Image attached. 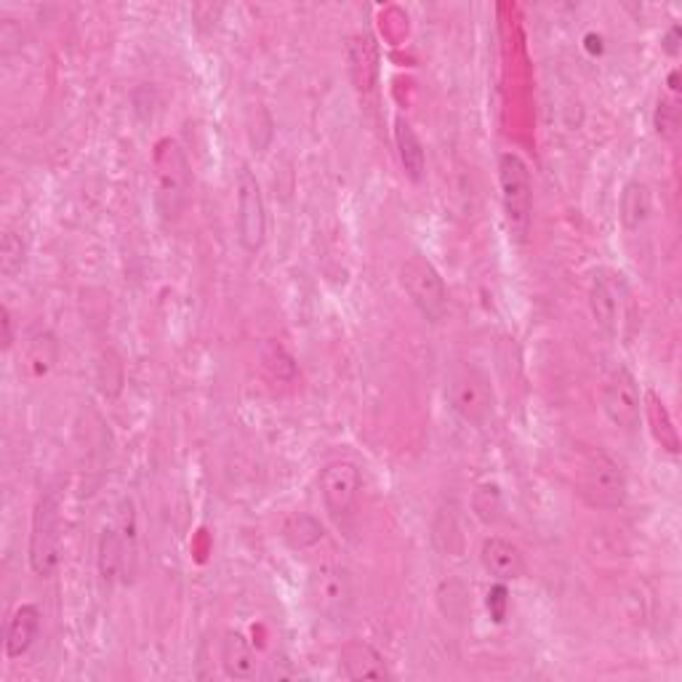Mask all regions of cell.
Masks as SVG:
<instances>
[{"mask_svg":"<svg viewBox=\"0 0 682 682\" xmlns=\"http://www.w3.org/2000/svg\"><path fill=\"white\" fill-rule=\"evenodd\" d=\"M193 189V170L185 150L174 139H161L153 153V204L161 219L174 222L185 211Z\"/></svg>","mask_w":682,"mask_h":682,"instance_id":"1","label":"cell"},{"mask_svg":"<svg viewBox=\"0 0 682 682\" xmlns=\"http://www.w3.org/2000/svg\"><path fill=\"white\" fill-rule=\"evenodd\" d=\"M627 475L610 453L592 448L579 459L576 494L584 504L600 512L622 509L627 502Z\"/></svg>","mask_w":682,"mask_h":682,"instance_id":"2","label":"cell"},{"mask_svg":"<svg viewBox=\"0 0 682 682\" xmlns=\"http://www.w3.org/2000/svg\"><path fill=\"white\" fill-rule=\"evenodd\" d=\"M446 397L466 425L485 429L496 419V393L477 365L461 363L448 374Z\"/></svg>","mask_w":682,"mask_h":682,"instance_id":"3","label":"cell"},{"mask_svg":"<svg viewBox=\"0 0 682 682\" xmlns=\"http://www.w3.org/2000/svg\"><path fill=\"white\" fill-rule=\"evenodd\" d=\"M498 187H502V204L512 238L526 243L534 222V182L520 155L504 153L498 157Z\"/></svg>","mask_w":682,"mask_h":682,"instance_id":"4","label":"cell"},{"mask_svg":"<svg viewBox=\"0 0 682 682\" xmlns=\"http://www.w3.org/2000/svg\"><path fill=\"white\" fill-rule=\"evenodd\" d=\"M59 509L62 494L52 485L37 498L30 526V568L41 579L54 576L59 565Z\"/></svg>","mask_w":682,"mask_h":682,"instance_id":"5","label":"cell"},{"mask_svg":"<svg viewBox=\"0 0 682 682\" xmlns=\"http://www.w3.org/2000/svg\"><path fill=\"white\" fill-rule=\"evenodd\" d=\"M400 283L429 323H440L448 315V290L438 267L427 256H408L400 267Z\"/></svg>","mask_w":682,"mask_h":682,"instance_id":"6","label":"cell"},{"mask_svg":"<svg viewBox=\"0 0 682 682\" xmlns=\"http://www.w3.org/2000/svg\"><path fill=\"white\" fill-rule=\"evenodd\" d=\"M307 597L309 603H312V608L318 610V616H323L326 622H346V616H350L352 610V600H355L350 571L337 563L318 565L309 573Z\"/></svg>","mask_w":682,"mask_h":682,"instance_id":"7","label":"cell"},{"mask_svg":"<svg viewBox=\"0 0 682 682\" xmlns=\"http://www.w3.org/2000/svg\"><path fill=\"white\" fill-rule=\"evenodd\" d=\"M238 240L245 254H258L267 240V206L262 185L249 166L238 170Z\"/></svg>","mask_w":682,"mask_h":682,"instance_id":"8","label":"cell"},{"mask_svg":"<svg viewBox=\"0 0 682 682\" xmlns=\"http://www.w3.org/2000/svg\"><path fill=\"white\" fill-rule=\"evenodd\" d=\"M603 410L610 419V425L618 429H637L642 419V393L637 378L627 369L610 371L603 387Z\"/></svg>","mask_w":682,"mask_h":682,"instance_id":"9","label":"cell"},{"mask_svg":"<svg viewBox=\"0 0 682 682\" xmlns=\"http://www.w3.org/2000/svg\"><path fill=\"white\" fill-rule=\"evenodd\" d=\"M360 485H363V477H360L355 461H331V464L320 472V496H323L328 515L337 517V520L350 515L358 504Z\"/></svg>","mask_w":682,"mask_h":682,"instance_id":"10","label":"cell"},{"mask_svg":"<svg viewBox=\"0 0 682 682\" xmlns=\"http://www.w3.org/2000/svg\"><path fill=\"white\" fill-rule=\"evenodd\" d=\"M624 294H627V288H624L622 275L614 273V270H597V273L592 275L590 307H592V315H595L597 326L603 328V331H608V333L618 331Z\"/></svg>","mask_w":682,"mask_h":682,"instance_id":"11","label":"cell"},{"mask_svg":"<svg viewBox=\"0 0 682 682\" xmlns=\"http://www.w3.org/2000/svg\"><path fill=\"white\" fill-rule=\"evenodd\" d=\"M339 667L341 674L346 680H389L387 661L378 653L376 648H371L369 642H346L339 653Z\"/></svg>","mask_w":682,"mask_h":682,"instance_id":"12","label":"cell"},{"mask_svg":"<svg viewBox=\"0 0 682 682\" xmlns=\"http://www.w3.org/2000/svg\"><path fill=\"white\" fill-rule=\"evenodd\" d=\"M480 563L496 581H515L526 573V558H522L520 547L512 544L507 539H498V536H491V539L483 541Z\"/></svg>","mask_w":682,"mask_h":682,"instance_id":"13","label":"cell"},{"mask_svg":"<svg viewBox=\"0 0 682 682\" xmlns=\"http://www.w3.org/2000/svg\"><path fill=\"white\" fill-rule=\"evenodd\" d=\"M41 608L37 605H19L14 616L6 624L3 635V650L9 659H22L33 642L37 640V631H41Z\"/></svg>","mask_w":682,"mask_h":682,"instance_id":"14","label":"cell"},{"mask_svg":"<svg viewBox=\"0 0 682 682\" xmlns=\"http://www.w3.org/2000/svg\"><path fill=\"white\" fill-rule=\"evenodd\" d=\"M222 667L232 680H256L262 674L258 653L240 631H227L222 640Z\"/></svg>","mask_w":682,"mask_h":682,"instance_id":"15","label":"cell"},{"mask_svg":"<svg viewBox=\"0 0 682 682\" xmlns=\"http://www.w3.org/2000/svg\"><path fill=\"white\" fill-rule=\"evenodd\" d=\"M395 144H397V155H400V166L403 170H406L408 179L410 182L425 179V170H427L425 144H421L419 134H416L414 125H410L406 118L395 120Z\"/></svg>","mask_w":682,"mask_h":682,"instance_id":"16","label":"cell"},{"mask_svg":"<svg viewBox=\"0 0 682 682\" xmlns=\"http://www.w3.org/2000/svg\"><path fill=\"white\" fill-rule=\"evenodd\" d=\"M650 208H653V198H650V189L646 182L631 179L624 185L622 198H618V219L627 232H637L642 224L648 222Z\"/></svg>","mask_w":682,"mask_h":682,"instance_id":"17","label":"cell"},{"mask_svg":"<svg viewBox=\"0 0 682 682\" xmlns=\"http://www.w3.org/2000/svg\"><path fill=\"white\" fill-rule=\"evenodd\" d=\"M350 65H352V78L360 91H371L376 84L378 73V52L374 37L369 33H360L352 37L350 43Z\"/></svg>","mask_w":682,"mask_h":682,"instance_id":"18","label":"cell"},{"mask_svg":"<svg viewBox=\"0 0 682 682\" xmlns=\"http://www.w3.org/2000/svg\"><path fill=\"white\" fill-rule=\"evenodd\" d=\"M97 565H99V576L105 579L107 586H110L112 581H118V576H123V573L129 571V563H125L123 539H120L116 526H107L102 534H99Z\"/></svg>","mask_w":682,"mask_h":682,"instance_id":"19","label":"cell"},{"mask_svg":"<svg viewBox=\"0 0 682 682\" xmlns=\"http://www.w3.org/2000/svg\"><path fill=\"white\" fill-rule=\"evenodd\" d=\"M642 414L648 416L650 421V429H653V438L659 440V446L664 448L667 453H680V435H678V427H674L672 416H669V408L664 406V400H661L656 393H646V397H642Z\"/></svg>","mask_w":682,"mask_h":682,"instance_id":"20","label":"cell"},{"mask_svg":"<svg viewBox=\"0 0 682 682\" xmlns=\"http://www.w3.org/2000/svg\"><path fill=\"white\" fill-rule=\"evenodd\" d=\"M283 539L294 549L312 547L323 539V526L309 515H290L288 520L283 522Z\"/></svg>","mask_w":682,"mask_h":682,"instance_id":"21","label":"cell"},{"mask_svg":"<svg viewBox=\"0 0 682 682\" xmlns=\"http://www.w3.org/2000/svg\"><path fill=\"white\" fill-rule=\"evenodd\" d=\"M680 131V99L678 94H669V97L659 99L656 107V134L661 139H674Z\"/></svg>","mask_w":682,"mask_h":682,"instance_id":"22","label":"cell"},{"mask_svg":"<svg viewBox=\"0 0 682 682\" xmlns=\"http://www.w3.org/2000/svg\"><path fill=\"white\" fill-rule=\"evenodd\" d=\"M475 512L483 522H496L502 512V496L496 485H480L475 491Z\"/></svg>","mask_w":682,"mask_h":682,"instance_id":"23","label":"cell"},{"mask_svg":"<svg viewBox=\"0 0 682 682\" xmlns=\"http://www.w3.org/2000/svg\"><path fill=\"white\" fill-rule=\"evenodd\" d=\"M24 264V245L14 232H6L3 245H0V267H3V275H14L22 270Z\"/></svg>","mask_w":682,"mask_h":682,"instance_id":"24","label":"cell"},{"mask_svg":"<svg viewBox=\"0 0 682 682\" xmlns=\"http://www.w3.org/2000/svg\"><path fill=\"white\" fill-rule=\"evenodd\" d=\"M485 605H488L491 610V618H494L496 624H502L504 618H507V608H509V592L504 584H494L488 592V600H485Z\"/></svg>","mask_w":682,"mask_h":682,"instance_id":"25","label":"cell"},{"mask_svg":"<svg viewBox=\"0 0 682 682\" xmlns=\"http://www.w3.org/2000/svg\"><path fill=\"white\" fill-rule=\"evenodd\" d=\"M11 341H14V337H11V315L9 309L3 307V350H9Z\"/></svg>","mask_w":682,"mask_h":682,"instance_id":"26","label":"cell"},{"mask_svg":"<svg viewBox=\"0 0 682 682\" xmlns=\"http://www.w3.org/2000/svg\"><path fill=\"white\" fill-rule=\"evenodd\" d=\"M678 35H680V28L669 30V37H667V52L669 54H678V43H674L678 41Z\"/></svg>","mask_w":682,"mask_h":682,"instance_id":"27","label":"cell"}]
</instances>
